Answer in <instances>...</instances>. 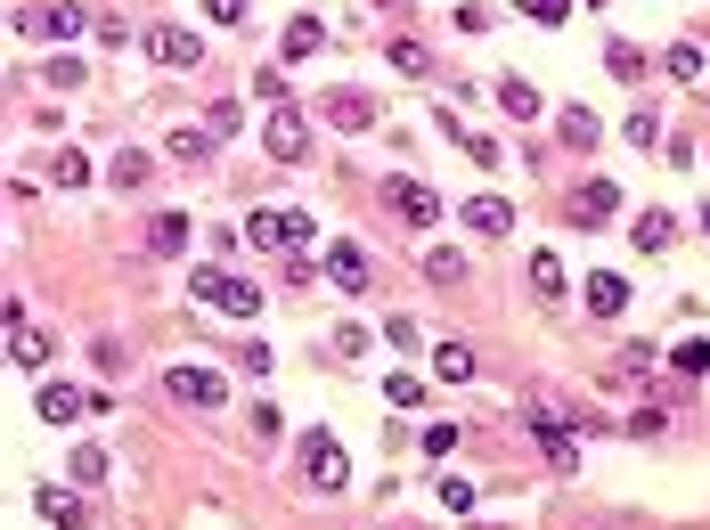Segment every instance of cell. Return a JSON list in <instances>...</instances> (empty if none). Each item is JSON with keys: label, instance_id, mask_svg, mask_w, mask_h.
Wrapping results in <instances>:
<instances>
[{"label": "cell", "instance_id": "6da1fadb", "mask_svg": "<svg viewBox=\"0 0 710 530\" xmlns=\"http://www.w3.org/2000/svg\"><path fill=\"white\" fill-rule=\"evenodd\" d=\"M295 457H303V481H310V490H343V481H351L343 441H336V433H319V424H310V433L295 441Z\"/></svg>", "mask_w": 710, "mask_h": 530}, {"label": "cell", "instance_id": "7a4b0ae2", "mask_svg": "<svg viewBox=\"0 0 710 530\" xmlns=\"http://www.w3.org/2000/svg\"><path fill=\"white\" fill-rule=\"evenodd\" d=\"M17 33H25V41H82V33H91V9H74V0H41V9L17 17Z\"/></svg>", "mask_w": 710, "mask_h": 530}, {"label": "cell", "instance_id": "3957f363", "mask_svg": "<svg viewBox=\"0 0 710 530\" xmlns=\"http://www.w3.org/2000/svg\"><path fill=\"white\" fill-rule=\"evenodd\" d=\"M245 237H254V245H269V253H303V245H310V212L262 204L254 221H245Z\"/></svg>", "mask_w": 710, "mask_h": 530}, {"label": "cell", "instance_id": "277c9868", "mask_svg": "<svg viewBox=\"0 0 710 530\" xmlns=\"http://www.w3.org/2000/svg\"><path fill=\"white\" fill-rule=\"evenodd\" d=\"M188 294H197L204 310H229V318H254V303H262V294L245 286V278H229V269H197V278H188Z\"/></svg>", "mask_w": 710, "mask_h": 530}, {"label": "cell", "instance_id": "5b68a950", "mask_svg": "<svg viewBox=\"0 0 710 530\" xmlns=\"http://www.w3.org/2000/svg\"><path fill=\"white\" fill-rule=\"evenodd\" d=\"M375 197H384L392 212H401V221H442V197H433V188L425 180H409V172H392V180H375Z\"/></svg>", "mask_w": 710, "mask_h": 530}, {"label": "cell", "instance_id": "8992f818", "mask_svg": "<svg viewBox=\"0 0 710 530\" xmlns=\"http://www.w3.org/2000/svg\"><path fill=\"white\" fill-rule=\"evenodd\" d=\"M163 392L188 400V409H221V400H229V384L213 368H163Z\"/></svg>", "mask_w": 710, "mask_h": 530}, {"label": "cell", "instance_id": "52a82bcc", "mask_svg": "<svg viewBox=\"0 0 710 530\" xmlns=\"http://www.w3.org/2000/svg\"><path fill=\"white\" fill-rule=\"evenodd\" d=\"M148 57H156V66H204V41L197 33H188V25H148Z\"/></svg>", "mask_w": 710, "mask_h": 530}, {"label": "cell", "instance_id": "ba28073f", "mask_svg": "<svg viewBox=\"0 0 710 530\" xmlns=\"http://www.w3.org/2000/svg\"><path fill=\"white\" fill-rule=\"evenodd\" d=\"M269 156H278V163H310V131H303L295 106H278V115H269Z\"/></svg>", "mask_w": 710, "mask_h": 530}, {"label": "cell", "instance_id": "9c48e42d", "mask_svg": "<svg viewBox=\"0 0 710 530\" xmlns=\"http://www.w3.org/2000/svg\"><path fill=\"white\" fill-rule=\"evenodd\" d=\"M327 278H336L343 294H368V278H375V269H368V253H360V237H343L336 253H327Z\"/></svg>", "mask_w": 710, "mask_h": 530}, {"label": "cell", "instance_id": "30bf717a", "mask_svg": "<svg viewBox=\"0 0 710 530\" xmlns=\"http://www.w3.org/2000/svg\"><path fill=\"white\" fill-rule=\"evenodd\" d=\"M613 204H621V188H613V180H589V188L572 197V221H580V229H604V221H613Z\"/></svg>", "mask_w": 710, "mask_h": 530}, {"label": "cell", "instance_id": "8fae6325", "mask_svg": "<svg viewBox=\"0 0 710 530\" xmlns=\"http://www.w3.org/2000/svg\"><path fill=\"white\" fill-rule=\"evenodd\" d=\"M466 229H474V237H490V245H498V237L515 229V204H507V197H474V204H466Z\"/></svg>", "mask_w": 710, "mask_h": 530}, {"label": "cell", "instance_id": "7c38bea8", "mask_svg": "<svg viewBox=\"0 0 710 530\" xmlns=\"http://www.w3.org/2000/svg\"><path fill=\"white\" fill-rule=\"evenodd\" d=\"M327 123H336V131H375V98H360V91H327Z\"/></svg>", "mask_w": 710, "mask_h": 530}, {"label": "cell", "instance_id": "4fadbf2b", "mask_svg": "<svg viewBox=\"0 0 710 530\" xmlns=\"http://www.w3.org/2000/svg\"><path fill=\"white\" fill-rule=\"evenodd\" d=\"M9 359L17 368H50V335H33L25 310H9Z\"/></svg>", "mask_w": 710, "mask_h": 530}, {"label": "cell", "instance_id": "5bb4252c", "mask_svg": "<svg viewBox=\"0 0 710 530\" xmlns=\"http://www.w3.org/2000/svg\"><path fill=\"white\" fill-rule=\"evenodd\" d=\"M33 506H41V515H50L57 530H82V498L66 490V481H41V490H33Z\"/></svg>", "mask_w": 710, "mask_h": 530}, {"label": "cell", "instance_id": "9a60e30c", "mask_svg": "<svg viewBox=\"0 0 710 530\" xmlns=\"http://www.w3.org/2000/svg\"><path fill=\"white\" fill-rule=\"evenodd\" d=\"M589 310L621 318V310H629V278H621V269H596V278H589Z\"/></svg>", "mask_w": 710, "mask_h": 530}, {"label": "cell", "instance_id": "2e32d148", "mask_svg": "<svg viewBox=\"0 0 710 530\" xmlns=\"http://www.w3.org/2000/svg\"><path fill=\"white\" fill-rule=\"evenodd\" d=\"M531 433H539V449H548L555 474H572V465H580V441H572V433H555V416H531Z\"/></svg>", "mask_w": 710, "mask_h": 530}, {"label": "cell", "instance_id": "e0dca14e", "mask_svg": "<svg viewBox=\"0 0 710 530\" xmlns=\"http://www.w3.org/2000/svg\"><path fill=\"white\" fill-rule=\"evenodd\" d=\"M148 172H156L148 147H115V163H107V180H115V188H148Z\"/></svg>", "mask_w": 710, "mask_h": 530}, {"label": "cell", "instance_id": "ac0fdd59", "mask_svg": "<svg viewBox=\"0 0 710 530\" xmlns=\"http://www.w3.org/2000/svg\"><path fill=\"white\" fill-rule=\"evenodd\" d=\"M82 409H91V392H74V384H41V416H50V424H74Z\"/></svg>", "mask_w": 710, "mask_h": 530}, {"label": "cell", "instance_id": "d6986e66", "mask_svg": "<svg viewBox=\"0 0 710 530\" xmlns=\"http://www.w3.org/2000/svg\"><path fill=\"white\" fill-rule=\"evenodd\" d=\"M670 237H678V212H661V204H654V212H637V253H661Z\"/></svg>", "mask_w": 710, "mask_h": 530}, {"label": "cell", "instance_id": "ffe728a7", "mask_svg": "<svg viewBox=\"0 0 710 530\" xmlns=\"http://www.w3.org/2000/svg\"><path fill=\"white\" fill-rule=\"evenodd\" d=\"M433 375H442V384H466L474 375V343H433Z\"/></svg>", "mask_w": 710, "mask_h": 530}, {"label": "cell", "instance_id": "44dd1931", "mask_svg": "<svg viewBox=\"0 0 710 530\" xmlns=\"http://www.w3.org/2000/svg\"><path fill=\"white\" fill-rule=\"evenodd\" d=\"M319 41H327V25H319V17H295V25L278 33V50H286V57H310Z\"/></svg>", "mask_w": 710, "mask_h": 530}, {"label": "cell", "instance_id": "7402d4cb", "mask_svg": "<svg viewBox=\"0 0 710 530\" xmlns=\"http://www.w3.org/2000/svg\"><path fill=\"white\" fill-rule=\"evenodd\" d=\"M670 368L686 375V384H695V375H710V335H686V343L670 351Z\"/></svg>", "mask_w": 710, "mask_h": 530}, {"label": "cell", "instance_id": "603a6c76", "mask_svg": "<svg viewBox=\"0 0 710 530\" xmlns=\"http://www.w3.org/2000/svg\"><path fill=\"white\" fill-rule=\"evenodd\" d=\"M604 66H613L621 82H637V74H645V50H637V41H621V33H613V41H604Z\"/></svg>", "mask_w": 710, "mask_h": 530}, {"label": "cell", "instance_id": "cb8c5ba5", "mask_svg": "<svg viewBox=\"0 0 710 530\" xmlns=\"http://www.w3.org/2000/svg\"><path fill=\"white\" fill-rule=\"evenodd\" d=\"M702 66H710V57H702V41H678V50L661 57V74H670V82H695Z\"/></svg>", "mask_w": 710, "mask_h": 530}, {"label": "cell", "instance_id": "d4e9b609", "mask_svg": "<svg viewBox=\"0 0 710 530\" xmlns=\"http://www.w3.org/2000/svg\"><path fill=\"white\" fill-rule=\"evenodd\" d=\"M498 106H507L515 123H531V115H539V91H531V82H515V74H507V82H498Z\"/></svg>", "mask_w": 710, "mask_h": 530}, {"label": "cell", "instance_id": "484cf974", "mask_svg": "<svg viewBox=\"0 0 710 530\" xmlns=\"http://www.w3.org/2000/svg\"><path fill=\"white\" fill-rule=\"evenodd\" d=\"M148 245H156V253H180V245H188V212H156Z\"/></svg>", "mask_w": 710, "mask_h": 530}, {"label": "cell", "instance_id": "4316f807", "mask_svg": "<svg viewBox=\"0 0 710 530\" xmlns=\"http://www.w3.org/2000/svg\"><path fill=\"white\" fill-rule=\"evenodd\" d=\"M563 147H596V115H589V106H563Z\"/></svg>", "mask_w": 710, "mask_h": 530}, {"label": "cell", "instance_id": "83f0119b", "mask_svg": "<svg viewBox=\"0 0 710 530\" xmlns=\"http://www.w3.org/2000/svg\"><path fill=\"white\" fill-rule=\"evenodd\" d=\"M82 74H91L82 57H50V66H41V82H50V91H82Z\"/></svg>", "mask_w": 710, "mask_h": 530}, {"label": "cell", "instance_id": "f1b7e54d", "mask_svg": "<svg viewBox=\"0 0 710 530\" xmlns=\"http://www.w3.org/2000/svg\"><path fill=\"white\" fill-rule=\"evenodd\" d=\"M50 180H57V188H82V180H91V156H82V147H66V156L50 163Z\"/></svg>", "mask_w": 710, "mask_h": 530}, {"label": "cell", "instance_id": "f546056e", "mask_svg": "<svg viewBox=\"0 0 710 530\" xmlns=\"http://www.w3.org/2000/svg\"><path fill=\"white\" fill-rule=\"evenodd\" d=\"M531 286L548 294V303H555V294H563V262H555V253H531Z\"/></svg>", "mask_w": 710, "mask_h": 530}, {"label": "cell", "instance_id": "4dcf8cb0", "mask_svg": "<svg viewBox=\"0 0 710 530\" xmlns=\"http://www.w3.org/2000/svg\"><path fill=\"white\" fill-rule=\"evenodd\" d=\"M66 465H74V481H82V490H91V481H107V449H74Z\"/></svg>", "mask_w": 710, "mask_h": 530}, {"label": "cell", "instance_id": "1f68e13d", "mask_svg": "<svg viewBox=\"0 0 710 530\" xmlns=\"http://www.w3.org/2000/svg\"><path fill=\"white\" fill-rule=\"evenodd\" d=\"M442 506H449V515H474V481L466 474H442Z\"/></svg>", "mask_w": 710, "mask_h": 530}, {"label": "cell", "instance_id": "d6a6232c", "mask_svg": "<svg viewBox=\"0 0 710 530\" xmlns=\"http://www.w3.org/2000/svg\"><path fill=\"white\" fill-rule=\"evenodd\" d=\"M515 9H523L531 25H563V17H572V0H515Z\"/></svg>", "mask_w": 710, "mask_h": 530}, {"label": "cell", "instance_id": "836d02e7", "mask_svg": "<svg viewBox=\"0 0 710 530\" xmlns=\"http://www.w3.org/2000/svg\"><path fill=\"white\" fill-rule=\"evenodd\" d=\"M392 66H401V74H416V82H425V74H433V57H425V50H416V41H392Z\"/></svg>", "mask_w": 710, "mask_h": 530}, {"label": "cell", "instance_id": "e575fe53", "mask_svg": "<svg viewBox=\"0 0 710 530\" xmlns=\"http://www.w3.org/2000/svg\"><path fill=\"white\" fill-rule=\"evenodd\" d=\"M384 400H392V409H425V384H416V375H392Z\"/></svg>", "mask_w": 710, "mask_h": 530}, {"label": "cell", "instance_id": "d590c367", "mask_svg": "<svg viewBox=\"0 0 710 530\" xmlns=\"http://www.w3.org/2000/svg\"><path fill=\"white\" fill-rule=\"evenodd\" d=\"M425 269H433V278H442V286H457V278H466V253H449V245H442V253H433Z\"/></svg>", "mask_w": 710, "mask_h": 530}, {"label": "cell", "instance_id": "8d00e7d4", "mask_svg": "<svg viewBox=\"0 0 710 530\" xmlns=\"http://www.w3.org/2000/svg\"><path fill=\"white\" fill-rule=\"evenodd\" d=\"M204 147H213L204 131H172V156H180V163H204Z\"/></svg>", "mask_w": 710, "mask_h": 530}, {"label": "cell", "instance_id": "74e56055", "mask_svg": "<svg viewBox=\"0 0 710 530\" xmlns=\"http://www.w3.org/2000/svg\"><path fill=\"white\" fill-rule=\"evenodd\" d=\"M457 449V424H425V457H449Z\"/></svg>", "mask_w": 710, "mask_h": 530}, {"label": "cell", "instance_id": "f35d334b", "mask_svg": "<svg viewBox=\"0 0 710 530\" xmlns=\"http://www.w3.org/2000/svg\"><path fill=\"white\" fill-rule=\"evenodd\" d=\"M204 17L213 25H245V0H204Z\"/></svg>", "mask_w": 710, "mask_h": 530}, {"label": "cell", "instance_id": "ab89813d", "mask_svg": "<svg viewBox=\"0 0 710 530\" xmlns=\"http://www.w3.org/2000/svg\"><path fill=\"white\" fill-rule=\"evenodd\" d=\"M702 229H710V204H702Z\"/></svg>", "mask_w": 710, "mask_h": 530}]
</instances>
